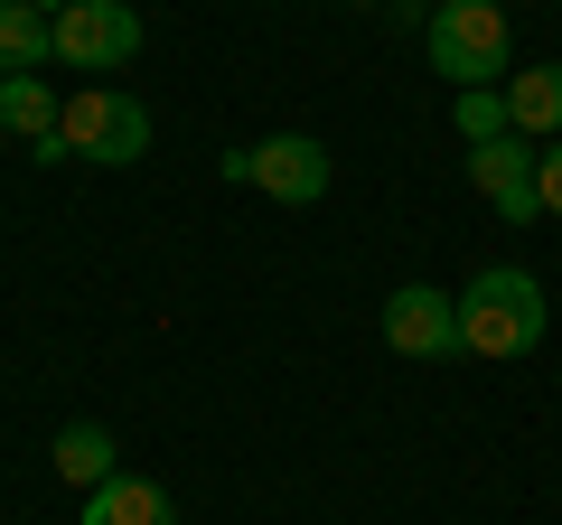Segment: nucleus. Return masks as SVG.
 Masks as SVG:
<instances>
[{
    "mask_svg": "<svg viewBox=\"0 0 562 525\" xmlns=\"http://www.w3.org/2000/svg\"><path fill=\"white\" fill-rule=\"evenodd\" d=\"M543 282L535 272H516V262H487V272H469V291H460V338H469V357H535L543 347Z\"/></svg>",
    "mask_w": 562,
    "mask_h": 525,
    "instance_id": "f257e3e1",
    "label": "nucleus"
},
{
    "mask_svg": "<svg viewBox=\"0 0 562 525\" xmlns=\"http://www.w3.org/2000/svg\"><path fill=\"white\" fill-rule=\"evenodd\" d=\"M422 47H431V66H441L450 85H506V57H516V38H506V0H441L431 10V29H422Z\"/></svg>",
    "mask_w": 562,
    "mask_h": 525,
    "instance_id": "f03ea898",
    "label": "nucleus"
},
{
    "mask_svg": "<svg viewBox=\"0 0 562 525\" xmlns=\"http://www.w3.org/2000/svg\"><path fill=\"white\" fill-rule=\"evenodd\" d=\"M57 142H66V160L132 169L140 150H150V103H140V94H113V85H85V94H66Z\"/></svg>",
    "mask_w": 562,
    "mask_h": 525,
    "instance_id": "7ed1b4c3",
    "label": "nucleus"
},
{
    "mask_svg": "<svg viewBox=\"0 0 562 525\" xmlns=\"http://www.w3.org/2000/svg\"><path fill=\"white\" fill-rule=\"evenodd\" d=\"M225 179H235V188H262V198H281V206H319L328 179H338V160H328L310 132H272V142L235 150V160H225Z\"/></svg>",
    "mask_w": 562,
    "mask_h": 525,
    "instance_id": "20e7f679",
    "label": "nucleus"
},
{
    "mask_svg": "<svg viewBox=\"0 0 562 525\" xmlns=\"http://www.w3.org/2000/svg\"><path fill=\"white\" fill-rule=\"evenodd\" d=\"M384 347H394V357H422V366L469 357V338H460V291L403 282L394 301H384Z\"/></svg>",
    "mask_w": 562,
    "mask_h": 525,
    "instance_id": "39448f33",
    "label": "nucleus"
},
{
    "mask_svg": "<svg viewBox=\"0 0 562 525\" xmlns=\"http://www.w3.org/2000/svg\"><path fill=\"white\" fill-rule=\"evenodd\" d=\"M57 57L85 66V76L132 66L140 57V10L132 0H76V10H57Z\"/></svg>",
    "mask_w": 562,
    "mask_h": 525,
    "instance_id": "423d86ee",
    "label": "nucleus"
},
{
    "mask_svg": "<svg viewBox=\"0 0 562 525\" xmlns=\"http://www.w3.org/2000/svg\"><path fill=\"white\" fill-rule=\"evenodd\" d=\"M535 169H543V150L525 142V132H506V142H479V150H469V188H479L506 225H535V216H543V179H535Z\"/></svg>",
    "mask_w": 562,
    "mask_h": 525,
    "instance_id": "0eeeda50",
    "label": "nucleus"
},
{
    "mask_svg": "<svg viewBox=\"0 0 562 525\" xmlns=\"http://www.w3.org/2000/svg\"><path fill=\"white\" fill-rule=\"evenodd\" d=\"M85 525H179V506H169L160 479H132V469H113L103 488H85Z\"/></svg>",
    "mask_w": 562,
    "mask_h": 525,
    "instance_id": "6e6552de",
    "label": "nucleus"
},
{
    "mask_svg": "<svg viewBox=\"0 0 562 525\" xmlns=\"http://www.w3.org/2000/svg\"><path fill=\"white\" fill-rule=\"evenodd\" d=\"M506 122L525 142H562V66H525L506 76Z\"/></svg>",
    "mask_w": 562,
    "mask_h": 525,
    "instance_id": "1a4fd4ad",
    "label": "nucleus"
},
{
    "mask_svg": "<svg viewBox=\"0 0 562 525\" xmlns=\"http://www.w3.org/2000/svg\"><path fill=\"white\" fill-rule=\"evenodd\" d=\"M57 122H66V103L47 94V76H0V132L10 142H57Z\"/></svg>",
    "mask_w": 562,
    "mask_h": 525,
    "instance_id": "9d476101",
    "label": "nucleus"
},
{
    "mask_svg": "<svg viewBox=\"0 0 562 525\" xmlns=\"http://www.w3.org/2000/svg\"><path fill=\"white\" fill-rule=\"evenodd\" d=\"M47 57H57V20L29 0H0V76H38Z\"/></svg>",
    "mask_w": 562,
    "mask_h": 525,
    "instance_id": "9b49d317",
    "label": "nucleus"
},
{
    "mask_svg": "<svg viewBox=\"0 0 562 525\" xmlns=\"http://www.w3.org/2000/svg\"><path fill=\"white\" fill-rule=\"evenodd\" d=\"M57 479L66 488H103L113 479V432L103 423H66L57 432Z\"/></svg>",
    "mask_w": 562,
    "mask_h": 525,
    "instance_id": "f8f14e48",
    "label": "nucleus"
},
{
    "mask_svg": "<svg viewBox=\"0 0 562 525\" xmlns=\"http://www.w3.org/2000/svg\"><path fill=\"white\" fill-rule=\"evenodd\" d=\"M450 122H460V142L479 150V142H506L516 122H506V85H469L460 103H450Z\"/></svg>",
    "mask_w": 562,
    "mask_h": 525,
    "instance_id": "ddd939ff",
    "label": "nucleus"
},
{
    "mask_svg": "<svg viewBox=\"0 0 562 525\" xmlns=\"http://www.w3.org/2000/svg\"><path fill=\"white\" fill-rule=\"evenodd\" d=\"M535 179H543V216H562V142H543V169H535Z\"/></svg>",
    "mask_w": 562,
    "mask_h": 525,
    "instance_id": "4468645a",
    "label": "nucleus"
},
{
    "mask_svg": "<svg viewBox=\"0 0 562 525\" xmlns=\"http://www.w3.org/2000/svg\"><path fill=\"white\" fill-rule=\"evenodd\" d=\"M29 10H47V20H57V10H76V0H29Z\"/></svg>",
    "mask_w": 562,
    "mask_h": 525,
    "instance_id": "2eb2a0df",
    "label": "nucleus"
},
{
    "mask_svg": "<svg viewBox=\"0 0 562 525\" xmlns=\"http://www.w3.org/2000/svg\"><path fill=\"white\" fill-rule=\"evenodd\" d=\"M357 10H375V0H357Z\"/></svg>",
    "mask_w": 562,
    "mask_h": 525,
    "instance_id": "dca6fc26",
    "label": "nucleus"
}]
</instances>
